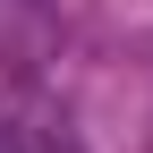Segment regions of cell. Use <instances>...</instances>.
I'll list each match as a JSON object with an SVG mask.
<instances>
[{
  "mask_svg": "<svg viewBox=\"0 0 153 153\" xmlns=\"http://www.w3.org/2000/svg\"><path fill=\"white\" fill-rule=\"evenodd\" d=\"M0 153H76V136L60 119H43V111H9L0 119Z\"/></svg>",
  "mask_w": 153,
  "mask_h": 153,
  "instance_id": "obj_1",
  "label": "cell"
}]
</instances>
